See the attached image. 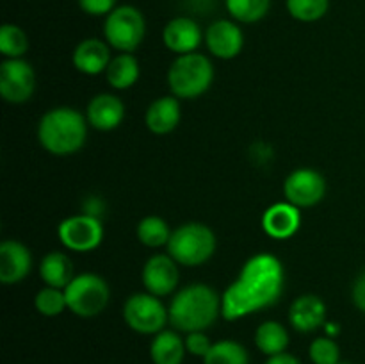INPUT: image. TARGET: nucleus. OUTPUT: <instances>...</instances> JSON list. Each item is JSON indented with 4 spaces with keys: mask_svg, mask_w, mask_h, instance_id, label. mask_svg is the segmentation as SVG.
I'll list each match as a JSON object with an SVG mask.
<instances>
[{
    "mask_svg": "<svg viewBox=\"0 0 365 364\" xmlns=\"http://www.w3.org/2000/svg\"><path fill=\"white\" fill-rule=\"evenodd\" d=\"M285 288V268L273 253L260 252L242 264L237 278L225 289L221 316L228 321L252 316L274 305Z\"/></svg>",
    "mask_w": 365,
    "mask_h": 364,
    "instance_id": "f257e3e1",
    "label": "nucleus"
},
{
    "mask_svg": "<svg viewBox=\"0 0 365 364\" xmlns=\"http://www.w3.org/2000/svg\"><path fill=\"white\" fill-rule=\"evenodd\" d=\"M170 323L175 330L205 332L212 327L223 310V298L210 285L196 282L182 288L171 300Z\"/></svg>",
    "mask_w": 365,
    "mask_h": 364,
    "instance_id": "f03ea898",
    "label": "nucleus"
},
{
    "mask_svg": "<svg viewBox=\"0 0 365 364\" xmlns=\"http://www.w3.org/2000/svg\"><path fill=\"white\" fill-rule=\"evenodd\" d=\"M88 118L73 107H53L38 123V141L52 156H73L88 139Z\"/></svg>",
    "mask_w": 365,
    "mask_h": 364,
    "instance_id": "7ed1b4c3",
    "label": "nucleus"
},
{
    "mask_svg": "<svg viewBox=\"0 0 365 364\" xmlns=\"http://www.w3.org/2000/svg\"><path fill=\"white\" fill-rule=\"evenodd\" d=\"M214 82L212 61L200 52L177 56L168 68L171 95L182 100H195L209 91Z\"/></svg>",
    "mask_w": 365,
    "mask_h": 364,
    "instance_id": "20e7f679",
    "label": "nucleus"
},
{
    "mask_svg": "<svg viewBox=\"0 0 365 364\" xmlns=\"http://www.w3.org/2000/svg\"><path fill=\"white\" fill-rule=\"evenodd\" d=\"M217 246L212 228L200 221H187L171 232L168 253L180 266L195 268L205 264L214 256Z\"/></svg>",
    "mask_w": 365,
    "mask_h": 364,
    "instance_id": "39448f33",
    "label": "nucleus"
},
{
    "mask_svg": "<svg viewBox=\"0 0 365 364\" xmlns=\"http://www.w3.org/2000/svg\"><path fill=\"white\" fill-rule=\"evenodd\" d=\"M103 36L110 49L120 54H132L139 49L146 36L145 14L135 6H118L106 16Z\"/></svg>",
    "mask_w": 365,
    "mask_h": 364,
    "instance_id": "423d86ee",
    "label": "nucleus"
},
{
    "mask_svg": "<svg viewBox=\"0 0 365 364\" xmlns=\"http://www.w3.org/2000/svg\"><path fill=\"white\" fill-rule=\"evenodd\" d=\"M68 309L81 318H95L106 310L110 300V288L106 278L96 273L75 275L64 289Z\"/></svg>",
    "mask_w": 365,
    "mask_h": 364,
    "instance_id": "0eeeda50",
    "label": "nucleus"
},
{
    "mask_svg": "<svg viewBox=\"0 0 365 364\" xmlns=\"http://www.w3.org/2000/svg\"><path fill=\"white\" fill-rule=\"evenodd\" d=\"M123 320L138 334L155 335L170 323V310L159 296L134 293L123 303Z\"/></svg>",
    "mask_w": 365,
    "mask_h": 364,
    "instance_id": "6e6552de",
    "label": "nucleus"
},
{
    "mask_svg": "<svg viewBox=\"0 0 365 364\" xmlns=\"http://www.w3.org/2000/svg\"><path fill=\"white\" fill-rule=\"evenodd\" d=\"M57 236L64 248L77 253H88L103 241V225L98 216L82 213L64 218L57 227Z\"/></svg>",
    "mask_w": 365,
    "mask_h": 364,
    "instance_id": "1a4fd4ad",
    "label": "nucleus"
},
{
    "mask_svg": "<svg viewBox=\"0 0 365 364\" xmlns=\"http://www.w3.org/2000/svg\"><path fill=\"white\" fill-rule=\"evenodd\" d=\"M36 91V74L25 59H4L0 64V95L9 103H25Z\"/></svg>",
    "mask_w": 365,
    "mask_h": 364,
    "instance_id": "9d476101",
    "label": "nucleus"
},
{
    "mask_svg": "<svg viewBox=\"0 0 365 364\" xmlns=\"http://www.w3.org/2000/svg\"><path fill=\"white\" fill-rule=\"evenodd\" d=\"M327 181L314 168H298L291 171L284 182L285 200L299 209L317 206L327 195Z\"/></svg>",
    "mask_w": 365,
    "mask_h": 364,
    "instance_id": "9b49d317",
    "label": "nucleus"
},
{
    "mask_svg": "<svg viewBox=\"0 0 365 364\" xmlns=\"http://www.w3.org/2000/svg\"><path fill=\"white\" fill-rule=\"evenodd\" d=\"M141 278L146 293L150 295L159 296V298L171 295L180 282L178 263L170 253H155L143 266Z\"/></svg>",
    "mask_w": 365,
    "mask_h": 364,
    "instance_id": "f8f14e48",
    "label": "nucleus"
},
{
    "mask_svg": "<svg viewBox=\"0 0 365 364\" xmlns=\"http://www.w3.org/2000/svg\"><path fill=\"white\" fill-rule=\"evenodd\" d=\"M205 43L209 52L217 59H235L245 46V34L235 21L216 20L207 27Z\"/></svg>",
    "mask_w": 365,
    "mask_h": 364,
    "instance_id": "ddd939ff",
    "label": "nucleus"
},
{
    "mask_svg": "<svg viewBox=\"0 0 365 364\" xmlns=\"http://www.w3.org/2000/svg\"><path fill=\"white\" fill-rule=\"evenodd\" d=\"M32 270V253L16 239H6L0 245V282L4 285L20 284Z\"/></svg>",
    "mask_w": 365,
    "mask_h": 364,
    "instance_id": "4468645a",
    "label": "nucleus"
},
{
    "mask_svg": "<svg viewBox=\"0 0 365 364\" xmlns=\"http://www.w3.org/2000/svg\"><path fill=\"white\" fill-rule=\"evenodd\" d=\"M203 32L198 21L187 16H177L164 25L163 41L168 50L177 56L192 54L203 41Z\"/></svg>",
    "mask_w": 365,
    "mask_h": 364,
    "instance_id": "2eb2a0df",
    "label": "nucleus"
},
{
    "mask_svg": "<svg viewBox=\"0 0 365 364\" xmlns=\"http://www.w3.org/2000/svg\"><path fill=\"white\" fill-rule=\"evenodd\" d=\"M86 118H88V123L96 131H114L125 120L123 100L113 93H98L89 100Z\"/></svg>",
    "mask_w": 365,
    "mask_h": 364,
    "instance_id": "dca6fc26",
    "label": "nucleus"
},
{
    "mask_svg": "<svg viewBox=\"0 0 365 364\" xmlns=\"http://www.w3.org/2000/svg\"><path fill=\"white\" fill-rule=\"evenodd\" d=\"M302 227V211L291 202H277L262 214V228L269 238L284 241L292 238Z\"/></svg>",
    "mask_w": 365,
    "mask_h": 364,
    "instance_id": "f3484780",
    "label": "nucleus"
},
{
    "mask_svg": "<svg viewBox=\"0 0 365 364\" xmlns=\"http://www.w3.org/2000/svg\"><path fill=\"white\" fill-rule=\"evenodd\" d=\"M327 303L321 296L307 293L298 296L289 307V323L303 334L317 330L327 325Z\"/></svg>",
    "mask_w": 365,
    "mask_h": 364,
    "instance_id": "a211bd4d",
    "label": "nucleus"
},
{
    "mask_svg": "<svg viewBox=\"0 0 365 364\" xmlns=\"http://www.w3.org/2000/svg\"><path fill=\"white\" fill-rule=\"evenodd\" d=\"M73 66L84 75H100L106 74L107 66L113 61L110 56V45L98 38H86L75 46Z\"/></svg>",
    "mask_w": 365,
    "mask_h": 364,
    "instance_id": "6ab92c4d",
    "label": "nucleus"
},
{
    "mask_svg": "<svg viewBox=\"0 0 365 364\" xmlns=\"http://www.w3.org/2000/svg\"><path fill=\"white\" fill-rule=\"evenodd\" d=\"M182 118L180 102L177 96H160L153 100L145 114V123L150 132L157 136H166L178 127Z\"/></svg>",
    "mask_w": 365,
    "mask_h": 364,
    "instance_id": "aec40b11",
    "label": "nucleus"
},
{
    "mask_svg": "<svg viewBox=\"0 0 365 364\" xmlns=\"http://www.w3.org/2000/svg\"><path fill=\"white\" fill-rule=\"evenodd\" d=\"M39 277L50 288L66 289L75 278L73 261L63 252H48L39 263Z\"/></svg>",
    "mask_w": 365,
    "mask_h": 364,
    "instance_id": "412c9836",
    "label": "nucleus"
},
{
    "mask_svg": "<svg viewBox=\"0 0 365 364\" xmlns=\"http://www.w3.org/2000/svg\"><path fill=\"white\" fill-rule=\"evenodd\" d=\"M185 352V339H182L178 332L166 328L153 335L150 345V357L153 364H182Z\"/></svg>",
    "mask_w": 365,
    "mask_h": 364,
    "instance_id": "4be33fe9",
    "label": "nucleus"
},
{
    "mask_svg": "<svg viewBox=\"0 0 365 364\" xmlns=\"http://www.w3.org/2000/svg\"><path fill=\"white\" fill-rule=\"evenodd\" d=\"M139 75H141V68H139V61L135 59L134 54L114 56L106 71L110 88L120 89V91L132 88L139 81Z\"/></svg>",
    "mask_w": 365,
    "mask_h": 364,
    "instance_id": "5701e85b",
    "label": "nucleus"
},
{
    "mask_svg": "<svg viewBox=\"0 0 365 364\" xmlns=\"http://www.w3.org/2000/svg\"><path fill=\"white\" fill-rule=\"evenodd\" d=\"M255 345L267 357L284 353L289 346L287 328L280 321H264L255 330Z\"/></svg>",
    "mask_w": 365,
    "mask_h": 364,
    "instance_id": "b1692460",
    "label": "nucleus"
},
{
    "mask_svg": "<svg viewBox=\"0 0 365 364\" xmlns=\"http://www.w3.org/2000/svg\"><path fill=\"white\" fill-rule=\"evenodd\" d=\"M171 228L164 218L155 216H145L138 223L135 234L141 245L148 246V248H160V246H168L171 238Z\"/></svg>",
    "mask_w": 365,
    "mask_h": 364,
    "instance_id": "393cba45",
    "label": "nucleus"
},
{
    "mask_svg": "<svg viewBox=\"0 0 365 364\" xmlns=\"http://www.w3.org/2000/svg\"><path fill=\"white\" fill-rule=\"evenodd\" d=\"M203 364H250L248 350L234 339L214 343L212 348L203 357Z\"/></svg>",
    "mask_w": 365,
    "mask_h": 364,
    "instance_id": "a878e982",
    "label": "nucleus"
},
{
    "mask_svg": "<svg viewBox=\"0 0 365 364\" xmlns=\"http://www.w3.org/2000/svg\"><path fill=\"white\" fill-rule=\"evenodd\" d=\"M228 13L239 24H257L271 9V0H225Z\"/></svg>",
    "mask_w": 365,
    "mask_h": 364,
    "instance_id": "bb28decb",
    "label": "nucleus"
},
{
    "mask_svg": "<svg viewBox=\"0 0 365 364\" xmlns=\"http://www.w3.org/2000/svg\"><path fill=\"white\" fill-rule=\"evenodd\" d=\"M29 36L14 24H4L0 29V52L6 59H24L29 50Z\"/></svg>",
    "mask_w": 365,
    "mask_h": 364,
    "instance_id": "cd10ccee",
    "label": "nucleus"
},
{
    "mask_svg": "<svg viewBox=\"0 0 365 364\" xmlns=\"http://www.w3.org/2000/svg\"><path fill=\"white\" fill-rule=\"evenodd\" d=\"M34 307L39 314H43L46 318L59 316V314H63L68 309L64 289L45 285V288L36 293Z\"/></svg>",
    "mask_w": 365,
    "mask_h": 364,
    "instance_id": "c85d7f7f",
    "label": "nucleus"
},
{
    "mask_svg": "<svg viewBox=\"0 0 365 364\" xmlns=\"http://www.w3.org/2000/svg\"><path fill=\"white\" fill-rule=\"evenodd\" d=\"M330 0H287V11L294 20L303 24L319 21L327 16Z\"/></svg>",
    "mask_w": 365,
    "mask_h": 364,
    "instance_id": "c756f323",
    "label": "nucleus"
},
{
    "mask_svg": "<svg viewBox=\"0 0 365 364\" xmlns=\"http://www.w3.org/2000/svg\"><path fill=\"white\" fill-rule=\"evenodd\" d=\"M309 357L314 364H339L341 348L334 338H316L309 346Z\"/></svg>",
    "mask_w": 365,
    "mask_h": 364,
    "instance_id": "7c9ffc66",
    "label": "nucleus"
},
{
    "mask_svg": "<svg viewBox=\"0 0 365 364\" xmlns=\"http://www.w3.org/2000/svg\"><path fill=\"white\" fill-rule=\"evenodd\" d=\"M212 345L214 343L210 341L205 332H189L185 335V348L195 357H202L203 359L209 353V350L212 348Z\"/></svg>",
    "mask_w": 365,
    "mask_h": 364,
    "instance_id": "2f4dec72",
    "label": "nucleus"
},
{
    "mask_svg": "<svg viewBox=\"0 0 365 364\" xmlns=\"http://www.w3.org/2000/svg\"><path fill=\"white\" fill-rule=\"evenodd\" d=\"M78 7L91 16H107L118 7V0H77Z\"/></svg>",
    "mask_w": 365,
    "mask_h": 364,
    "instance_id": "473e14b6",
    "label": "nucleus"
},
{
    "mask_svg": "<svg viewBox=\"0 0 365 364\" xmlns=\"http://www.w3.org/2000/svg\"><path fill=\"white\" fill-rule=\"evenodd\" d=\"M351 298L356 309L365 313V270L355 278V284H353L351 289Z\"/></svg>",
    "mask_w": 365,
    "mask_h": 364,
    "instance_id": "72a5a7b5",
    "label": "nucleus"
},
{
    "mask_svg": "<svg viewBox=\"0 0 365 364\" xmlns=\"http://www.w3.org/2000/svg\"><path fill=\"white\" fill-rule=\"evenodd\" d=\"M266 364H302V360L298 357H294L292 353H278V355H273L267 359Z\"/></svg>",
    "mask_w": 365,
    "mask_h": 364,
    "instance_id": "f704fd0d",
    "label": "nucleus"
},
{
    "mask_svg": "<svg viewBox=\"0 0 365 364\" xmlns=\"http://www.w3.org/2000/svg\"><path fill=\"white\" fill-rule=\"evenodd\" d=\"M339 330H341V328H339L337 323H327V332H328V335H330V338L337 335Z\"/></svg>",
    "mask_w": 365,
    "mask_h": 364,
    "instance_id": "c9c22d12",
    "label": "nucleus"
},
{
    "mask_svg": "<svg viewBox=\"0 0 365 364\" xmlns=\"http://www.w3.org/2000/svg\"><path fill=\"white\" fill-rule=\"evenodd\" d=\"M339 364H349V363H339Z\"/></svg>",
    "mask_w": 365,
    "mask_h": 364,
    "instance_id": "e433bc0d",
    "label": "nucleus"
}]
</instances>
